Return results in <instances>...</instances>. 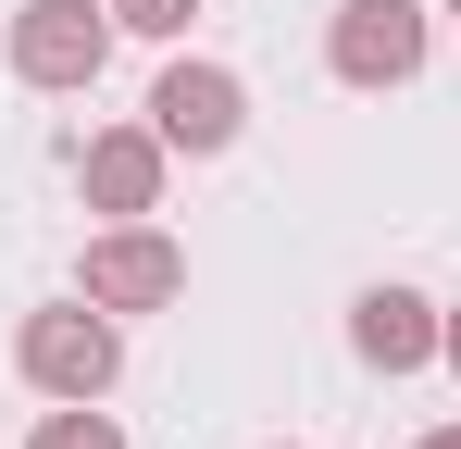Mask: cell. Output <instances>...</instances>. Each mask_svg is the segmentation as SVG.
<instances>
[{
  "label": "cell",
  "mask_w": 461,
  "mask_h": 449,
  "mask_svg": "<svg viewBox=\"0 0 461 449\" xmlns=\"http://www.w3.org/2000/svg\"><path fill=\"white\" fill-rule=\"evenodd\" d=\"M449 13H461V0H449Z\"/></svg>",
  "instance_id": "12"
},
{
  "label": "cell",
  "mask_w": 461,
  "mask_h": 449,
  "mask_svg": "<svg viewBox=\"0 0 461 449\" xmlns=\"http://www.w3.org/2000/svg\"><path fill=\"white\" fill-rule=\"evenodd\" d=\"M25 449H125V425L87 412V399H63V412H38V437H25Z\"/></svg>",
  "instance_id": "8"
},
{
  "label": "cell",
  "mask_w": 461,
  "mask_h": 449,
  "mask_svg": "<svg viewBox=\"0 0 461 449\" xmlns=\"http://www.w3.org/2000/svg\"><path fill=\"white\" fill-rule=\"evenodd\" d=\"M187 13H200V0H113L125 38H187Z\"/></svg>",
  "instance_id": "9"
},
{
  "label": "cell",
  "mask_w": 461,
  "mask_h": 449,
  "mask_svg": "<svg viewBox=\"0 0 461 449\" xmlns=\"http://www.w3.org/2000/svg\"><path fill=\"white\" fill-rule=\"evenodd\" d=\"M13 362H25V387H38V399H100V387L125 374V325H113L100 299H76V312H25Z\"/></svg>",
  "instance_id": "1"
},
{
  "label": "cell",
  "mask_w": 461,
  "mask_h": 449,
  "mask_svg": "<svg viewBox=\"0 0 461 449\" xmlns=\"http://www.w3.org/2000/svg\"><path fill=\"white\" fill-rule=\"evenodd\" d=\"M150 125H162V150H237V125H249V87H237L225 63H162V87H150Z\"/></svg>",
  "instance_id": "5"
},
{
  "label": "cell",
  "mask_w": 461,
  "mask_h": 449,
  "mask_svg": "<svg viewBox=\"0 0 461 449\" xmlns=\"http://www.w3.org/2000/svg\"><path fill=\"white\" fill-rule=\"evenodd\" d=\"M411 449H461V425H437V437H411Z\"/></svg>",
  "instance_id": "11"
},
{
  "label": "cell",
  "mask_w": 461,
  "mask_h": 449,
  "mask_svg": "<svg viewBox=\"0 0 461 449\" xmlns=\"http://www.w3.org/2000/svg\"><path fill=\"white\" fill-rule=\"evenodd\" d=\"M76 288L100 299V312H162V299L187 288V250L162 237V224H100L76 262Z\"/></svg>",
  "instance_id": "4"
},
{
  "label": "cell",
  "mask_w": 461,
  "mask_h": 449,
  "mask_svg": "<svg viewBox=\"0 0 461 449\" xmlns=\"http://www.w3.org/2000/svg\"><path fill=\"white\" fill-rule=\"evenodd\" d=\"M162 125H100V138L76 150V188H87V213H113V224H138V213H162Z\"/></svg>",
  "instance_id": "6"
},
{
  "label": "cell",
  "mask_w": 461,
  "mask_h": 449,
  "mask_svg": "<svg viewBox=\"0 0 461 449\" xmlns=\"http://www.w3.org/2000/svg\"><path fill=\"white\" fill-rule=\"evenodd\" d=\"M324 63H337V87H411L424 75V0H337Z\"/></svg>",
  "instance_id": "3"
},
{
  "label": "cell",
  "mask_w": 461,
  "mask_h": 449,
  "mask_svg": "<svg viewBox=\"0 0 461 449\" xmlns=\"http://www.w3.org/2000/svg\"><path fill=\"white\" fill-rule=\"evenodd\" d=\"M437 337H449V312H437L424 288H362L349 299V350H362L375 374H424Z\"/></svg>",
  "instance_id": "7"
},
{
  "label": "cell",
  "mask_w": 461,
  "mask_h": 449,
  "mask_svg": "<svg viewBox=\"0 0 461 449\" xmlns=\"http://www.w3.org/2000/svg\"><path fill=\"white\" fill-rule=\"evenodd\" d=\"M113 0H13V75L25 87H100L113 63Z\"/></svg>",
  "instance_id": "2"
},
{
  "label": "cell",
  "mask_w": 461,
  "mask_h": 449,
  "mask_svg": "<svg viewBox=\"0 0 461 449\" xmlns=\"http://www.w3.org/2000/svg\"><path fill=\"white\" fill-rule=\"evenodd\" d=\"M437 362H449V374H461V312H449V337H437Z\"/></svg>",
  "instance_id": "10"
}]
</instances>
